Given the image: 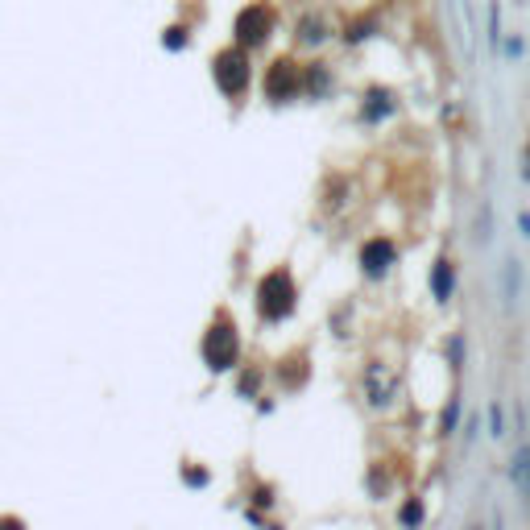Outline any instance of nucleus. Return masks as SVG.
<instances>
[{
	"label": "nucleus",
	"mask_w": 530,
	"mask_h": 530,
	"mask_svg": "<svg viewBox=\"0 0 530 530\" xmlns=\"http://www.w3.org/2000/svg\"><path fill=\"white\" fill-rule=\"evenodd\" d=\"M207 71H212V83H216V91L228 99V104H232V109H241V104L249 99V91H253V79H257L253 50L236 46V42H224V46L212 54Z\"/></svg>",
	"instance_id": "3"
},
{
	"label": "nucleus",
	"mask_w": 530,
	"mask_h": 530,
	"mask_svg": "<svg viewBox=\"0 0 530 530\" xmlns=\"http://www.w3.org/2000/svg\"><path fill=\"white\" fill-rule=\"evenodd\" d=\"M464 448H472V443L481 440V431H485V422H481V414H468V419H464Z\"/></svg>",
	"instance_id": "29"
},
{
	"label": "nucleus",
	"mask_w": 530,
	"mask_h": 530,
	"mask_svg": "<svg viewBox=\"0 0 530 530\" xmlns=\"http://www.w3.org/2000/svg\"><path fill=\"white\" fill-rule=\"evenodd\" d=\"M278 33V5L274 0H249L232 13V42L245 50H265Z\"/></svg>",
	"instance_id": "4"
},
{
	"label": "nucleus",
	"mask_w": 530,
	"mask_h": 530,
	"mask_svg": "<svg viewBox=\"0 0 530 530\" xmlns=\"http://www.w3.org/2000/svg\"><path fill=\"white\" fill-rule=\"evenodd\" d=\"M327 327H332L340 340H348V336H353V303H344L340 311L327 315Z\"/></svg>",
	"instance_id": "26"
},
{
	"label": "nucleus",
	"mask_w": 530,
	"mask_h": 530,
	"mask_svg": "<svg viewBox=\"0 0 530 530\" xmlns=\"http://www.w3.org/2000/svg\"><path fill=\"white\" fill-rule=\"evenodd\" d=\"M398 261H402V249H398V241H393L390 232L364 236L361 249H356V265H361L364 282H382V278H390Z\"/></svg>",
	"instance_id": "8"
},
{
	"label": "nucleus",
	"mask_w": 530,
	"mask_h": 530,
	"mask_svg": "<svg viewBox=\"0 0 530 530\" xmlns=\"http://www.w3.org/2000/svg\"><path fill=\"white\" fill-rule=\"evenodd\" d=\"M178 481L187 485V489H207L212 485V468L203 460H195V456H183L178 460Z\"/></svg>",
	"instance_id": "21"
},
{
	"label": "nucleus",
	"mask_w": 530,
	"mask_h": 530,
	"mask_svg": "<svg viewBox=\"0 0 530 530\" xmlns=\"http://www.w3.org/2000/svg\"><path fill=\"white\" fill-rule=\"evenodd\" d=\"M464 353H468V344H464V332H452V336H448V344H443V361H448V369H452L456 377L464 374Z\"/></svg>",
	"instance_id": "23"
},
{
	"label": "nucleus",
	"mask_w": 530,
	"mask_h": 530,
	"mask_svg": "<svg viewBox=\"0 0 530 530\" xmlns=\"http://www.w3.org/2000/svg\"><path fill=\"white\" fill-rule=\"evenodd\" d=\"M249 501H253L257 510H274V506H278V489L270 481H257L253 489H249Z\"/></svg>",
	"instance_id": "27"
},
{
	"label": "nucleus",
	"mask_w": 530,
	"mask_h": 530,
	"mask_svg": "<svg viewBox=\"0 0 530 530\" xmlns=\"http://www.w3.org/2000/svg\"><path fill=\"white\" fill-rule=\"evenodd\" d=\"M261 99L286 109V104H298L303 99V62L295 54H274L261 71Z\"/></svg>",
	"instance_id": "5"
},
{
	"label": "nucleus",
	"mask_w": 530,
	"mask_h": 530,
	"mask_svg": "<svg viewBox=\"0 0 530 530\" xmlns=\"http://www.w3.org/2000/svg\"><path fill=\"white\" fill-rule=\"evenodd\" d=\"M332 91H336V71H332V62H324L319 54H311V59L303 62V99L319 104V99H327Z\"/></svg>",
	"instance_id": "12"
},
{
	"label": "nucleus",
	"mask_w": 530,
	"mask_h": 530,
	"mask_svg": "<svg viewBox=\"0 0 530 530\" xmlns=\"http://www.w3.org/2000/svg\"><path fill=\"white\" fill-rule=\"evenodd\" d=\"M506 477H510L514 493L530 501V440H522L518 448L510 452V460H506Z\"/></svg>",
	"instance_id": "15"
},
{
	"label": "nucleus",
	"mask_w": 530,
	"mask_h": 530,
	"mask_svg": "<svg viewBox=\"0 0 530 530\" xmlns=\"http://www.w3.org/2000/svg\"><path fill=\"white\" fill-rule=\"evenodd\" d=\"M377 13H356V17H348L340 25V42L344 46H364L369 38H377Z\"/></svg>",
	"instance_id": "16"
},
{
	"label": "nucleus",
	"mask_w": 530,
	"mask_h": 530,
	"mask_svg": "<svg viewBox=\"0 0 530 530\" xmlns=\"http://www.w3.org/2000/svg\"><path fill=\"white\" fill-rule=\"evenodd\" d=\"M501 38H506V33H501V0H489V21H485V42H489V50H493V54L501 50Z\"/></svg>",
	"instance_id": "25"
},
{
	"label": "nucleus",
	"mask_w": 530,
	"mask_h": 530,
	"mask_svg": "<svg viewBox=\"0 0 530 530\" xmlns=\"http://www.w3.org/2000/svg\"><path fill=\"white\" fill-rule=\"evenodd\" d=\"M315 377V364H311V348H290V353H282L274 364H270V382H274V390L282 393V398H295V393H303L307 385H311Z\"/></svg>",
	"instance_id": "9"
},
{
	"label": "nucleus",
	"mask_w": 530,
	"mask_h": 530,
	"mask_svg": "<svg viewBox=\"0 0 530 530\" xmlns=\"http://www.w3.org/2000/svg\"><path fill=\"white\" fill-rule=\"evenodd\" d=\"M456 17V38H460L464 59H477V13H472V0H448Z\"/></svg>",
	"instance_id": "14"
},
{
	"label": "nucleus",
	"mask_w": 530,
	"mask_h": 530,
	"mask_svg": "<svg viewBox=\"0 0 530 530\" xmlns=\"http://www.w3.org/2000/svg\"><path fill=\"white\" fill-rule=\"evenodd\" d=\"M340 38V25L332 21V13L319 9V5H303L295 13V25H290V42H295L298 54H319L332 42Z\"/></svg>",
	"instance_id": "7"
},
{
	"label": "nucleus",
	"mask_w": 530,
	"mask_h": 530,
	"mask_svg": "<svg viewBox=\"0 0 530 530\" xmlns=\"http://www.w3.org/2000/svg\"><path fill=\"white\" fill-rule=\"evenodd\" d=\"M497 54H501V59H514V62H518L522 54H526V38H522V33H506Z\"/></svg>",
	"instance_id": "28"
},
{
	"label": "nucleus",
	"mask_w": 530,
	"mask_h": 530,
	"mask_svg": "<svg viewBox=\"0 0 530 530\" xmlns=\"http://www.w3.org/2000/svg\"><path fill=\"white\" fill-rule=\"evenodd\" d=\"M398 393H402V377L385 356H369L361 364V398L369 411H393L398 406Z\"/></svg>",
	"instance_id": "6"
},
{
	"label": "nucleus",
	"mask_w": 530,
	"mask_h": 530,
	"mask_svg": "<svg viewBox=\"0 0 530 530\" xmlns=\"http://www.w3.org/2000/svg\"><path fill=\"white\" fill-rule=\"evenodd\" d=\"M522 278H526V265L518 257H506L501 261V303H506V311H514V303L522 298Z\"/></svg>",
	"instance_id": "17"
},
{
	"label": "nucleus",
	"mask_w": 530,
	"mask_h": 530,
	"mask_svg": "<svg viewBox=\"0 0 530 530\" xmlns=\"http://www.w3.org/2000/svg\"><path fill=\"white\" fill-rule=\"evenodd\" d=\"M303 290H298L290 265H270L261 278L253 282V311L261 327H282L298 315Z\"/></svg>",
	"instance_id": "2"
},
{
	"label": "nucleus",
	"mask_w": 530,
	"mask_h": 530,
	"mask_svg": "<svg viewBox=\"0 0 530 530\" xmlns=\"http://www.w3.org/2000/svg\"><path fill=\"white\" fill-rule=\"evenodd\" d=\"M460 414H464V398H460V390H452V393H448V402L440 406L435 435H440V440H452V435L460 431Z\"/></svg>",
	"instance_id": "19"
},
{
	"label": "nucleus",
	"mask_w": 530,
	"mask_h": 530,
	"mask_svg": "<svg viewBox=\"0 0 530 530\" xmlns=\"http://www.w3.org/2000/svg\"><path fill=\"white\" fill-rule=\"evenodd\" d=\"M485 431H489V440H506V431H510L506 427V402H497V398L485 406Z\"/></svg>",
	"instance_id": "24"
},
{
	"label": "nucleus",
	"mask_w": 530,
	"mask_h": 530,
	"mask_svg": "<svg viewBox=\"0 0 530 530\" xmlns=\"http://www.w3.org/2000/svg\"><path fill=\"white\" fill-rule=\"evenodd\" d=\"M477 241H481V245H489V241H493V212H489V203H485L481 216H477Z\"/></svg>",
	"instance_id": "30"
},
{
	"label": "nucleus",
	"mask_w": 530,
	"mask_h": 530,
	"mask_svg": "<svg viewBox=\"0 0 530 530\" xmlns=\"http://www.w3.org/2000/svg\"><path fill=\"white\" fill-rule=\"evenodd\" d=\"M199 361L212 377H232V369L245 361V336H241V319L228 303H220L207 319L203 336H199Z\"/></svg>",
	"instance_id": "1"
},
{
	"label": "nucleus",
	"mask_w": 530,
	"mask_h": 530,
	"mask_svg": "<svg viewBox=\"0 0 530 530\" xmlns=\"http://www.w3.org/2000/svg\"><path fill=\"white\" fill-rule=\"evenodd\" d=\"M191 33H195V21L183 17V21H170V25H162V50H170V54H183V50L191 46Z\"/></svg>",
	"instance_id": "20"
},
{
	"label": "nucleus",
	"mask_w": 530,
	"mask_h": 530,
	"mask_svg": "<svg viewBox=\"0 0 530 530\" xmlns=\"http://www.w3.org/2000/svg\"><path fill=\"white\" fill-rule=\"evenodd\" d=\"M364 489H369V497H374V501H390L393 489H398V477L390 472V464H385V460L369 464V472H364Z\"/></svg>",
	"instance_id": "18"
},
{
	"label": "nucleus",
	"mask_w": 530,
	"mask_h": 530,
	"mask_svg": "<svg viewBox=\"0 0 530 530\" xmlns=\"http://www.w3.org/2000/svg\"><path fill=\"white\" fill-rule=\"evenodd\" d=\"M398 109H402V99H398V91L390 83H369L361 91V104H356V120L369 128H382L385 120L398 117Z\"/></svg>",
	"instance_id": "10"
},
{
	"label": "nucleus",
	"mask_w": 530,
	"mask_h": 530,
	"mask_svg": "<svg viewBox=\"0 0 530 530\" xmlns=\"http://www.w3.org/2000/svg\"><path fill=\"white\" fill-rule=\"evenodd\" d=\"M518 232L530 241V212H518Z\"/></svg>",
	"instance_id": "32"
},
{
	"label": "nucleus",
	"mask_w": 530,
	"mask_h": 530,
	"mask_svg": "<svg viewBox=\"0 0 530 530\" xmlns=\"http://www.w3.org/2000/svg\"><path fill=\"white\" fill-rule=\"evenodd\" d=\"M422 522H427V497H419V493L402 497V506H398V526H422Z\"/></svg>",
	"instance_id": "22"
},
{
	"label": "nucleus",
	"mask_w": 530,
	"mask_h": 530,
	"mask_svg": "<svg viewBox=\"0 0 530 530\" xmlns=\"http://www.w3.org/2000/svg\"><path fill=\"white\" fill-rule=\"evenodd\" d=\"M522 183H526V187H530V141H526V146H522Z\"/></svg>",
	"instance_id": "31"
},
{
	"label": "nucleus",
	"mask_w": 530,
	"mask_h": 530,
	"mask_svg": "<svg viewBox=\"0 0 530 530\" xmlns=\"http://www.w3.org/2000/svg\"><path fill=\"white\" fill-rule=\"evenodd\" d=\"M427 290H431L435 307H448L456 298V257L452 253H435L431 270H427Z\"/></svg>",
	"instance_id": "11"
},
{
	"label": "nucleus",
	"mask_w": 530,
	"mask_h": 530,
	"mask_svg": "<svg viewBox=\"0 0 530 530\" xmlns=\"http://www.w3.org/2000/svg\"><path fill=\"white\" fill-rule=\"evenodd\" d=\"M265 382H270V369L261 361H241L232 369V390L245 398V402H257L265 393Z\"/></svg>",
	"instance_id": "13"
}]
</instances>
